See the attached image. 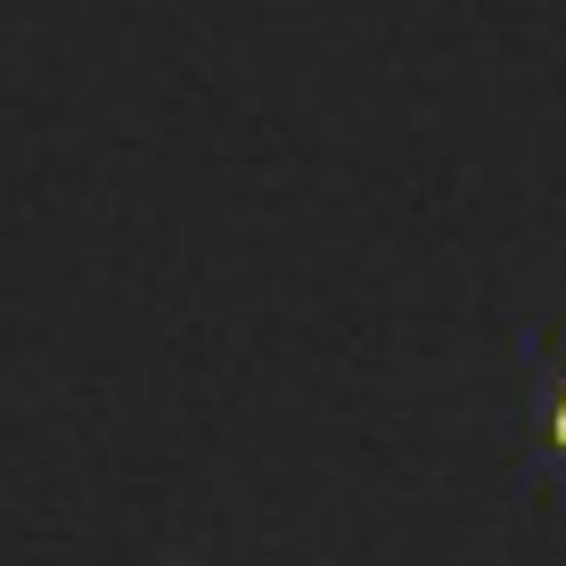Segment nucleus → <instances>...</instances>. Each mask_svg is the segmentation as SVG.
I'll return each mask as SVG.
<instances>
[{"label": "nucleus", "instance_id": "f257e3e1", "mask_svg": "<svg viewBox=\"0 0 566 566\" xmlns=\"http://www.w3.org/2000/svg\"><path fill=\"white\" fill-rule=\"evenodd\" d=\"M558 443H566V402H558Z\"/></svg>", "mask_w": 566, "mask_h": 566}]
</instances>
